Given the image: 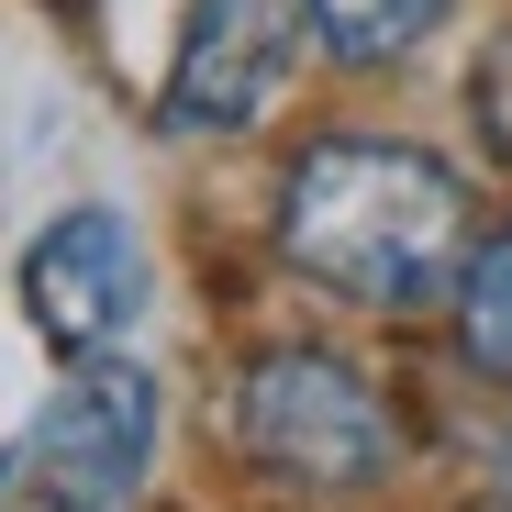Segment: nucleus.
I'll return each instance as SVG.
<instances>
[{
    "label": "nucleus",
    "instance_id": "f257e3e1",
    "mask_svg": "<svg viewBox=\"0 0 512 512\" xmlns=\"http://www.w3.org/2000/svg\"><path fill=\"white\" fill-rule=\"evenodd\" d=\"M279 245L290 268H312L323 290L379 301V312H423L446 301L468 268V190L446 156L423 145H379V134H334L290 167L279 190Z\"/></svg>",
    "mask_w": 512,
    "mask_h": 512
},
{
    "label": "nucleus",
    "instance_id": "f03ea898",
    "mask_svg": "<svg viewBox=\"0 0 512 512\" xmlns=\"http://www.w3.org/2000/svg\"><path fill=\"white\" fill-rule=\"evenodd\" d=\"M234 423H245V446L268 457L279 479H301V490H368V479H390V457H401L390 401H379L346 357H323V346L256 357Z\"/></svg>",
    "mask_w": 512,
    "mask_h": 512
},
{
    "label": "nucleus",
    "instance_id": "7ed1b4c3",
    "mask_svg": "<svg viewBox=\"0 0 512 512\" xmlns=\"http://www.w3.org/2000/svg\"><path fill=\"white\" fill-rule=\"evenodd\" d=\"M145 457H156V379L145 368H101V357L45 401L34 446H23L45 512H134Z\"/></svg>",
    "mask_w": 512,
    "mask_h": 512
},
{
    "label": "nucleus",
    "instance_id": "20e7f679",
    "mask_svg": "<svg viewBox=\"0 0 512 512\" xmlns=\"http://www.w3.org/2000/svg\"><path fill=\"white\" fill-rule=\"evenodd\" d=\"M301 67V0H190L179 67H167V134L256 123Z\"/></svg>",
    "mask_w": 512,
    "mask_h": 512
},
{
    "label": "nucleus",
    "instance_id": "39448f33",
    "mask_svg": "<svg viewBox=\"0 0 512 512\" xmlns=\"http://www.w3.org/2000/svg\"><path fill=\"white\" fill-rule=\"evenodd\" d=\"M23 312H34V334L45 346H67V357H101L112 334L145 312V245H134V223L123 212H56L34 245H23Z\"/></svg>",
    "mask_w": 512,
    "mask_h": 512
},
{
    "label": "nucleus",
    "instance_id": "423d86ee",
    "mask_svg": "<svg viewBox=\"0 0 512 512\" xmlns=\"http://www.w3.org/2000/svg\"><path fill=\"white\" fill-rule=\"evenodd\" d=\"M301 12L334 34V56L390 67V56H412L423 34H435V12H446V0H301Z\"/></svg>",
    "mask_w": 512,
    "mask_h": 512
},
{
    "label": "nucleus",
    "instance_id": "0eeeda50",
    "mask_svg": "<svg viewBox=\"0 0 512 512\" xmlns=\"http://www.w3.org/2000/svg\"><path fill=\"white\" fill-rule=\"evenodd\" d=\"M457 334H468V357H479V368L512 379V234L468 268V290H457Z\"/></svg>",
    "mask_w": 512,
    "mask_h": 512
}]
</instances>
